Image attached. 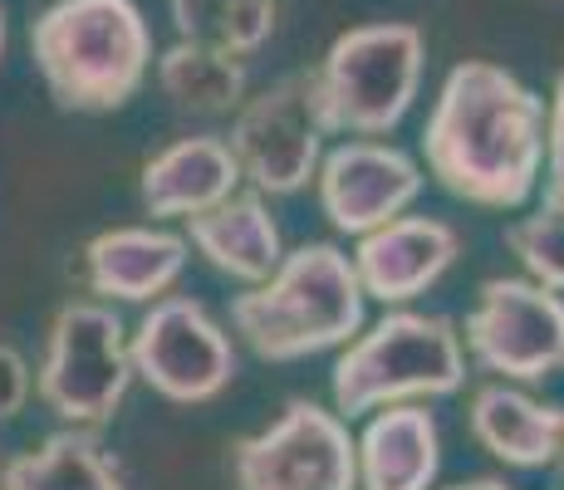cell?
<instances>
[{
	"label": "cell",
	"mask_w": 564,
	"mask_h": 490,
	"mask_svg": "<svg viewBox=\"0 0 564 490\" xmlns=\"http://www.w3.org/2000/svg\"><path fill=\"white\" fill-rule=\"evenodd\" d=\"M422 162L452 202L520 211L545 172V98L491 59H462L422 128Z\"/></svg>",
	"instance_id": "1"
},
{
	"label": "cell",
	"mask_w": 564,
	"mask_h": 490,
	"mask_svg": "<svg viewBox=\"0 0 564 490\" xmlns=\"http://www.w3.org/2000/svg\"><path fill=\"white\" fill-rule=\"evenodd\" d=\"M364 285L349 250L334 241H305L280 255L260 285L231 300V329L260 363H300V358L344 348L364 329Z\"/></svg>",
	"instance_id": "2"
},
{
	"label": "cell",
	"mask_w": 564,
	"mask_h": 490,
	"mask_svg": "<svg viewBox=\"0 0 564 490\" xmlns=\"http://www.w3.org/2000/svg\"><path fill=\"white\" fill-rule=\"evenodd\" d=\"M30 59L64 113H118L153 74L138 0H54L30 25Z\"/></svg>",
	"instance_id": "3"
},
{
	"label": "cell",
	"mask_w": 564,
	"mask_h": 490,
	"mask_svg": "<svg viewBox=\"0 0 564 490\" xmlns=\"http://www.w3.org/2000/svg\"><path fill=\"white\" fill-rule=\"evenodd\" d=\"M466 383V344L447 314L388 309L373 329H359L334 363V412L344 422L393 402L452 398Z\"/></svg>",
	"instance_id": "4"
},
{
	"label": "cell",
	"mask_w": 564,
	"mask_h": 490,
	"mask_svg": "<svg viewBox=\"0 0 564 490\" xmlns=\"http://www.w3.org/2000/svg\"><path fill=\"white\" fill-rule=\"evenodd\" d=\"M427 40L408 20L354 25L310 69V104L334 138H388L422 89Z\"/></svg>",
	"instance_id": "5"
},
{
	"label": "cell",
	"mask_w": 564,
	"mask_h": 490,
	"mask_svg": "<svg viewBox=\"0 0 564 490\" xmlns=\"http://www.w3.org/2000/svg\"><path fill=\"white\" fill-rule=\"evenodd\" d=\"M133 388L128 329L104 300H69L54 309L45 329V353L35 368V398L64 427L99 432L118 417Z\"/></svg>",
	"instance_id": "6"
},
{
	"label": "cell",
	"mask_w": 564,
	"mask_h": 490,
	"mask_svg": "<svg viewBox=\"0 0 564 490\" xmlns=\"http://www.w3.org/2000/svg\"><path fill=\"white\" fill-rule=\"evenodd\" d=\"M462 344L481 373L506 383H545L564 373V300L530 275H491L476 290Z\"/></svg>",
	"instance_id": "7"
},
{
	"label": "cell",
	"mask_w": 564,
	"mask_h": 490,
	"mask_svg": "<svg viewBox=\"0 0 564 490\" xmlns=\"http://www.w3.org/2000/svg\"><path fill=\"white\" fill-rule=\"evenodd\" d=\"M236 490H359V442L339 412L310 398L231 446Z\"/></svg>",
	"instance_id": "8"
},
{
	"label": "cell",
	"mask_w": 564,
	"mask_h": 490,
	"mask_svg": "<svg viewBox=\"0 0 564 490\" xmlns=\"http://www.w3.org/2000/svg\"><path fill=\"white\" fill-rule=\"evenodd\" d=\"M133 378H143L158 398L177 407L216 402L236 383V344L192 294H162L128 334Z\"/></svg>",
	"instance_id": "9"
},
{
	"label": "cell",
	"mask_w": 564,
	"mask_h": 490,
	"mask_svg": "<svg viewBox=\"0 0 564 490\" xmlns=\"http://www.w3.org/2000/svg\"><path fill=\"white\" fill-rule=\"evenodd\" d=\"M324 128L310 104V69L285 74L256 98L236 108L231 123V152L241 182H251L260 196H295L305 192L324 157Z\"/></svg>",
	"instance_id": "10"
},
{
	"label": "cell",
	"mask_w": 564,
	"mask_h": 490,
	"mask_svg": "<svg viewBox=\"0 0 564 490\" xmlns=\"http://www.w3.org/2000/svg\"><path fill=\"white\" fill-rule=\"evenodd\" d=\"M422 167L403 148L378 143V138H349L319 157L314 187H319V211L339 236H368L383 221L403 216L422 196Z\"/></svg>",
	"instance_id": "11"
},
{
	"label": "cell",
	"mask_w": 564,
	"mask_h": 490,
	"mask_svg": "<svg viewBox=\"0 0 564 490\" xmlns=\"http://www.w3.org/2000/svg\"><path fill=\"white\" fill-rule=\"evenodd\" d=\"M462 255V236L452 231L437 216H393L378 231L359 236L354 246V270H359V285L368 300H378L383 309L412 304L417 294H427L457 265Z\"/></svg>",
	"instance_id": "12"
},
{
	"label": "cell",
	"mask_w": 564,
	"mask_h": 490,
	"mask_svg": "<svg viewBox=\"0 0 564 490\" xmlns=\"http://www.w3.org/2000/svg\"><path fill=\"white\" fill-rule=\"evenodd\" d=\"M192 260L187 236L162 226H113L84 246V290L104 304H153L182 280Z\"/></svg>",
	"instance_id": "13"
},
{
	"label": "cell",
	"mask_w": 564,
	"mask_h": 490,
	"mask_svg": "<svg viewBox=\"0 0 564 490\" xmlns=\"http://www.w3.org/2000/svg\"><path fill=\"white\" fill-rule=\"evenodd\" d=\"M236 187H241V167L221 133L177 138L172 148L153 152L138 172V202L158 221H187L206 206L226 202Z\"/></svg>",
	"instance_id": "14"
},
{
	"label": "cell",
	"mask_w": 564,
	"mask_h": 490,
	"mask_svg": "<svg viewBox=\"0 0 564 490\" xmlns=\"http://www.w3.org/2000/svg\"><path fill=\"white\" fill-rule=\"evenodd\" d=\"M187 246L197 250L216 275L236 280V285H260L280 265V255H285L280 221L270 216L265 196L256 187L231 192L226 202L187 216Z\"/></svg>",
	"instance_id": "15"
},
{
	"label": "cell",
	"mask_w": 564,
	"mask_h": 490,
	"mask_svg": "<svg viewBox=\"0 0 564 490\" xmlns=\"http://www.w3.org/2000/svg\"><path fill=\"white\" fill-rule=\"evenodd\" d=\"M442 471V432L422 402L368 412L359 437V490H432Z\"/></svg>",
	"instance_id": "16"
},
{
	"label": "cell",
	"mask_w": 564,
	"mask_h": 490,
	"mask_svg": "<svg viewBox=\"0 0 564 490\" xmlns=\"http://www.w3.org/2000/svg\"><path fill=\"white\" fill-rule=\"evenodd\" d=\"M471 437L501 466L516 471H545L564 442V407L535 402L511 383H486L471 392Z\"/></svg>",
	"instance_id": "17"
},
{
	"label": "cell",
	"mask_w": 564,
	"mask_h": 490,
	"mask_svg": "<svg viewBox=\"0 0 564 490\" xmlns=\"http://www.w3.org/2000/svg\"><path fill=\"white\" fill-rule=\"evenodd\" d=\"M0 490H128L118 461L104 451L99 432L59 427L0 466Z\"/></svg>",
	"instance_id": "18"
},
{
	"label": "cell",
	"mask_w": 564,
	"mask_h": 490,
	"mask_svg": "<svg viewBox=\"0 0 564 490\" xmlns=\"http://www.w3.org/2000/svg\"><path fill=\"white\" fill-rule=\"evenodd\" d=\"M158 89L172 108L197 118H226L246 104V59L241 54H226L216 45H197V40H177L153 59Z\"/></svg>",
	"instance_id": "19"
},
{
	"label": "cell",
	"mask_w": 564,
	"mask_h": 490,
	"mask_svg": "<svg viewBox=\"0 0 564 490\" xmlns=\"http://www.w3.org/2000/svg\"><path fill=\"white\" fill-rule=\"evenodd\" d=\"M167 15L177 40H197V45H216L226 54H251L275 35V0H167Z\"/></svg>",
	"instance_id": "20"
},
{
	"label": "cell",
	"mask_w": 564,
	"mask_h": 490,
	"mask_svg": "<svg viewBox=\"0 0 564 490\" xmlns=\"http://www.w3.org/2000/svg\"><path fill=\"white\" fill-rule=\"evenodd\" d=\"M506 250L520 260L535 285L564 294V211H545L540 206L535 216H520V221L506 226Z\"/></svg>",
	"instance_id": "21"
},
{
	"label": "cell",
	"mask_w": 564,
	"mask_h": 490,
	"mask_svg": "<svg viewBox=\"0 0 564 490\" xmlns=\"http://www.w3.org/2000/svg\"><path fill=\"white\" fill-rule=\"evenodd\" d=\"M545 211H564V74H555V89L545 104Z\"/></svg>",
	"instance_id": "22"
},
{
	"label": "cell",
	"mask_w": 564,
	"mask_h": 490,
	"mask_svg": "<svg viewBox=\"0 0 564 490\" xmlns=\"http://www.w3.org/2000/svg\"><path fill=\"white\" fill-rule=\"evenodd\" d=\"M30 392H35V373H30L25 353L15 344H0V427L25 412Z\"/></svg>",
	"instance_id": "23"
},
{
	"label": "cell",
	"mask_w": 564,
	"mask_h": 490,
	"mask_svg": "<svg viewBox=\"0 0 564 490\" xmlns=\"http://www.w3.org/2000/svg\"><path fill=\"white\" fill-rule=\"evenodd\" d=\"M447 490H516V486L496 481V476H476V481H457V486H447Z\"/></svg>",
	"instance_id": "24"
},
{
	"label": "cell",
	"mask_w": 564,
	"mask_h": 490,
	"mask_svg": "<svg viewBox=\"0 0 564 490\" xmlns=\"http://www.w3.org/2000/svg\"><path fill=\"white\" fill-rule=\"evenodd\" d=\"M550 471H555V490H564V442H560V456L550 461Z\"/></svg>",
	"instance_id": "25"
},
{
	"label": "cell",
	"mask_w": 564,
	"mask_h": 490,
	"mask_svg": "<svg viewBox=\"0 0 564 490\" xmlns=\"http://www.w3.org/2000/svg\"><path fill=\"white\" fill-rule=\"evenodd\" d=\"M0 59H6V10H0Z\"/></svg>",
	"instance_id": "26"
}]
</instances>
